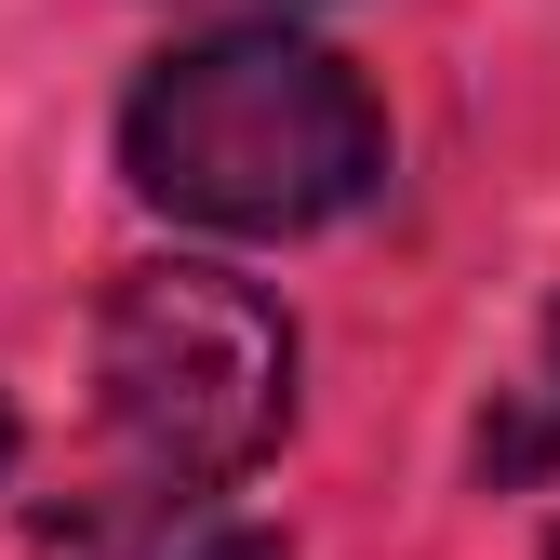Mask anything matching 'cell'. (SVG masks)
Masks as SVG:
<instances>
[{
  "label": "cell",
  "mask_w": 560,
  "mask_h": 560,
  "mask_svg": "<svg viewBox=\"0 0 560 560\" xmlns=\"http://www.w3.org/2000/svg\"><path fill=\"white\" fill-rule=\"evenodd\" d=\"M120 174L200 241H307L387 187V107L347 54L294 27H214L133 81Z\"/></svg>",
  "instance_id": "cell-1"
},
{
  "label": "cell",
  "mask_w": 560,
  "mask_h": 560,
  "mask_svg": "<svg viewBox=\"0 0 560 560\" xmlns=\"http://www.w3.org/2000/svg\"><path fill=\"white\" fill-rule=\"evenodd\" d=\"M94 400L161 494H214L294 428V320L228 267H133L94 320Z\"/></svg>",
  "instance_id": "cell-2"
},
{
  "label": "cell",
  "mask_w": 560,
  "mask_h": 560,
  "mask_svg": "<svg viewBox=\"0 0 560 560\" xmlns=\"http://www.w3.org/2000/svg\"><path fill=\"white\" fill-rule=\"evenodd\" d=\"M480 480H560V307L534 334V374L480 413Z\"/></svg>",
  "instance_id": "cell-3"
},
{
  "label": "cell",
  "mask_w": 560,
  "mask_h": 560,
  "mask_svg": "<svg viewBox=\"0 0 560 560\" xmlns=\"http://www.w3.org/2000/svg\"><path fill=\"white\" fill-rule=\"evenodd\" d=\"M200 560H294V547H280V534H214Z\"/></svg>",
  "instance_id": "cell-4"
},
{
  "label": "cell",
  "mask_w": 560,
  "mask_h": 560,
  "mask_svg": "<svg viewBox=\"0 0 560 560\" xmlns=\"http://www.w3.org/2000/svg\"><path fill=\"white\" fill-rule=\"evenodd\" d=\"M547 560H560V521H547Z\"/></svg>",
  "instance_id": "cell-5"
}]
</instances>
